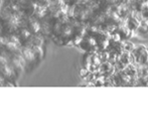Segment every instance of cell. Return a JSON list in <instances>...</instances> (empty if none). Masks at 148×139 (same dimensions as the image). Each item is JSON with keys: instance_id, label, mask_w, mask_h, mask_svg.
<instances>
[{"instance_id": "cell-8", "label": "cell", "mask_w": 148, "mask_h": 139, "mask_svg": "<svg viewBox=\"0 0 148 139\" xmlns=\"http://www.w3.org/2000/svg\"><path fill=\"white\" fill-rule=\"evenodd\" d=\"M136 31L138 32V34L142 35V36L143 35H148V21L141 20L140 24H139Z\"/></svg>"}, {"instance_id": "cell-10", "label": "cell", "mask_w": 148, "mask_h": 139, "mask_svg": "<svg viewBox=\"0 0 148 139\" xmlns=\"http://www.w3.org/2000/svg\"><path fill=\"white\" fill-rule=\"evenodd\" d=\"M137 76L138 77L148 76V68L146 66H137Z\"/></svg>"}, {"instance_id": "cell-5", "label": "cell", "mask_w": 148, "mask_h": 139, "mask_svg": "<svg viewBox=\"0 0 148 139\" xmlns=\"http://www.w3.org/2000/svg\"><path fill=\"white\" fill-rule=\"evenodd\" d=\"M115 31L117 32L119 37H120L121 41H125V40H128L129 38L131 37V35H132L133 31H131L130 29H129L128 27H127L125 24H121V25H119L116 27Z\"/></svg>"}, {"instance_id": "cell-3", "label": "cell", "mask_w": 148, "mask_h": 139, "mask_svg": "<svg viewBox=\"0 0 148 139\" xmlns=\"http://www.w3.org/2000/svg\"><path fill=\"white\" fill-rule=\"evenodd\" d=\"M140 22H141V19L139 18L138 14L133 13L125 19L124 24L131 30V31H136L139 24H140Z\"/></svg>"}, {"instance_id": "cell-12", "label": "cell", "mask_w": 148, "mask_h": 139, "mask_svg": "<svg viewBox=\"0 0 148 139\" xmlns=\"http://www.w3.org/2000/svg\"><path fill=\"white\" fill-rule=\"evenodd\" d=\"M134 47L135 45H133L132 42H130V41H128V40H125V41H123V47H124V51H133V49H134Z\"/></svg>"}, {"instance_id": "cell-9", "label": "cell", "mask_w": 148, "mask_h": 139, "mask_svg": "<svg viewBox=\"0 0 148 139\" xmlns=\"http://www.w3.org/2000/svg\"><path fill=\"white\" fill-rule=\"evenodd\" d=\"M138 15L141 20L148 21V4H145V5H143L142 7H141Z\"/></svg>"}, {"instance_id": "cell-11", "label": "cell", "mask_w": 148, "mask_h": 139, "mask_svg": "<svg viewBox=\"0 0 148 139\" xmlns=\"http://www.w3.org/2000/svg\"><path fill=\"white\" fill-rule=\"evenodd\" d=\"M136 86L148 87V76L146 77H138L136 80Z\"/></svg>"}, {"instance_id": "cell-2", "label": "cell", "mask_w": 148, "mask_h": 139, "mask_svg": "<svg viewBox=\"0 0 148 139\" xmlns=\"http://www.w3.org/2000/svg\"><path fill=\"white\" fill-rule=\"evenodd\" d=\"M114 73H115L114 66L112 64H110L109 62H103V63L100 64L97 74L99 76H103V77H111Z\"/></svg>"}, {"instance_id": "cell-4", "label": "cell", "mask_w": 148, "mask_h": 139, "mask_svg": "<svg viewBox=\"0 0 148 139\" xmlns=\"http://www.w3.org/2000/svg\"><path fill=\"white\" fill-rule=\"evenodd\" d=\"M106 51H107L109 53H115V55H119L121 53L124 51L123 41H117V40H112V39H109V43H108Z\"/></svg>"}, {"instance_id": "cell-1", "label": "cell", "mask_w": 148, "mask_h": 139, "mask_svg": "<svg viewBox=\"0 0 148 139\" xmlns=\"http://www.w3.org/2000/svg\"><path fill=\"white\" fill-rule=\"evenodd\" d=\"M131 55L133 59V64L136 66H146L148 64V51L146 45H139L134 47L131 51Z\"/></svg>"}, {"instance_id": "cell-6", "label": "cell", "mask_w": 148, "mask_h": 139, "mask_svg": "<svg viewBox=\"0 0 148 139\" xmlns=\"http://www.w3.org/2000/svg\"><path fill=\"white\" fill-rule=\"evenodd\" d=\"M118 61L120 62L122 65H124L125 67L130 64L133 63V59H132V55H131L130 51H124L123 53H121L120 55H118Z\"/></svg>"}, {"instance_id": "cell-13", "label": "cell", "mask_w": 148, "mask_h": 139, "mask_svg": "<svg viewBox=\"0 0 148 139\" xmlns=\"http://www.w3.org/2000/svg\"><path fill=\"white\" fill-rule=\"evenodd\" d=\"M146 49H147V51H148V45H146Z\"/></svg>"}, {"instance_id": "cell-7", "label": "cell", "mask_w": 148, "mask_h": 139, "mask_svg": "<svg viewBox=\"0 0 148 139\" xmlns=\"http://www.w3.org/2000/svg\"><path fill=\"white\" fill-rule=\"evenodd\" d=\"M123 71H124L125 74L130 79H132V80L136 81L137 78H138V76H137V66L135 65V64L132 63V64H130V65L126 66Z\"/></svg>"}]
</instances>
